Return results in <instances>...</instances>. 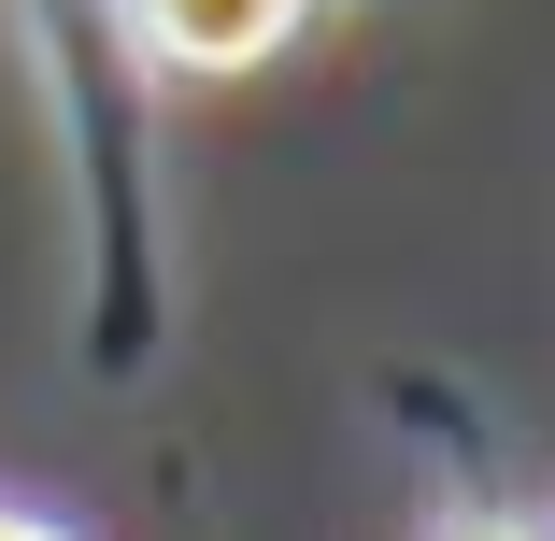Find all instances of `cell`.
I'll return each mask as SVG.
<instances>
[{"mask_svg":"<svg viewBox=\"0 0 555 541\" xmlns=\"http://www.w3.org/2000/svg\"><path fill=\"white\" fill-rule=\"evenodd\" d=\"M43 100V157L72 214V371L157 385L185 329V185H171V86L129 43V0H0Z\"/></svg>","mask_w":555,"mask_h":541,"instance_id":"6da1fadb","label":"cell"},{"mask_svg":"<svg viewBox=\"0 0 555 541\" xmlns=\"http://www.w3.org/2000/svg\"><path fill=\"white\" fill-rule=\"evenodd\" d=\"M399 427L427 456V541H555V499L499 456V427L470 413L456 371H399Z\"/></svg>","mask_w":555,"mask_h":541,"instance_id":"7a4b0ae2","label":"cell"},{"mask_svg":"<svg viewBox=\"0 0 555 541\" xmlns=\"http://www.w3.org/2000/svg\"><path fill=\"white\" fill-rule=\"evenodd\" d=\"M313 15H327V0H129V43H143L157 86H243V72H271Z\"/></svg>","mask_w":555,"mask_h":541,"instance_id":"3957f363","label":"cell"},{"mask_svg":"<svg viewBox=\"0 0 555 541\" xmlns=\"http://www.w3.org/2000/svg\"><path fill=\"white\" fill-rule=\"evenodd\" d=\"M0 541H72L57 513H29V499H0Z\"/></svg>","mask_w":555,"mask_h":541,"instance_id":"277c9868","label":"cell"},{"mask_svg":"<svg viewBox=\"0 0 555 541\" xmlns=\"http://www.w3.org/2000/svg\"><path fill=\"white\" fill-rule=\"evenodd\" d=\"M399 15H413V0H399Z\"/></svg>","mask_w":555,"mask_h":541,"instance_id":"5b68a950","label":"cell"}]
</instances>
